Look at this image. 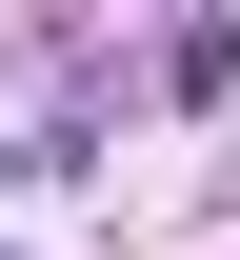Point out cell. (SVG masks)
<instances>
[{"instance_id": "cell-1", "label": "cell", "mask_w": 240, "mask_h": 260, "mask_svg": "<svg viewBox=\"0 0 240 260\" xmlns=\"http://www.w3.org/2000/svg\"><path fill=\"white\" fill-rule=\"evenodd\" d=\"M0 180H20V160H0Z\"/></svg>"}]
</instances>
